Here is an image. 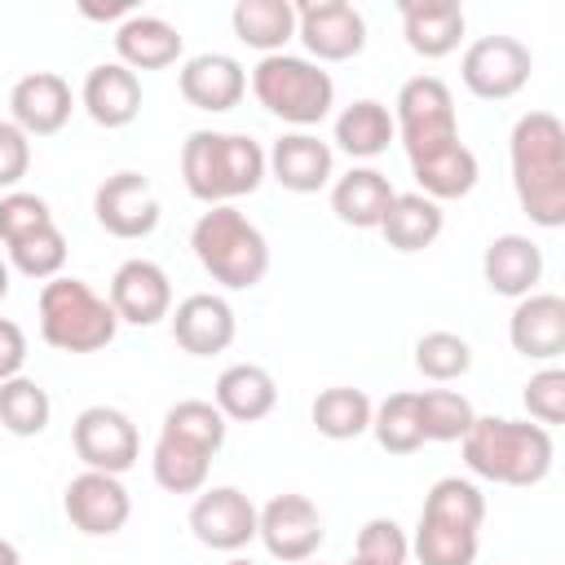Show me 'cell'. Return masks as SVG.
I'll return each mask as SVG.
<instances>
[{
    "label": "cell",
    "instance_id": "1",
    "mask_svg": "<svg viewBox=\"0 0 565 565\" xmlns=\"http://www.w3.org/2000/svg\"><path fill=\"white\" fill-rule=\"evenodd\" d=\"M512 190L539 230L565 225V124L552 110H525L508 137Z\"/></svg>",
    "mask_w": 565,
    "mask_h": 565
},
{
    "label": "cell",
    "instance_id": "2",
    "mask_svg": "<svg viewBox=\"0 0 565 565\" xmlns=\"http://www.w3.org/2000/svg\"><path fill=\"white\" fill-rule=\"evenodd\" d=\"M459 446L472 477L494 486H516V490L539 486L556 459L552 428L534 419H508V415H477Z\"/></svg>",
    "mask_w": 565,
    "mask_h": 565
},
{
    "label": "cell",
    "instance_id": "3",
    "mask_svg": "<svg viewBox=\"0 0 565 565\" xmlns=\"http://www.w3.org/2000/svg\"><path fill=\"white\" fill-rule=\"evenodd\" d=\"M481 521H486L481 486L468 477H441L424 494L411 552L419 556V565H477Z\"/></svg>",
    "mask_w": 565,
    "mask_h": 565
},
{
    "label": "cell",
    "instance_id": "4",
    "mask_svg": "<svg viewBox=\"0 0 565 565\" xmlns=\"http://www.w3.org/2000/svg\"><path fill=\"white\" fill-rule=\"evenodd\" d=\"M181 181L190 199L221 207L243 194H256L265 181V150L247 132L199 128L181 141Z\"/></svg>",
    "mask_w": 565,
    "mask_h": 565
},
{
    "label": "cell",
    "instance_id": "5",
    "mask_svg": "<svg viewBox=\"0 0 565 565\" xmlns=\"http://www.w3.org/2000/svg\"><path fill=\"white\" fill-rule=\"evenodd\" d=\"M194 260L225 291H252L269 274V243L256 221H247L234 203L207 207L190 230Z\"/></svg>",
    "mask_w": 565,
    "mask_h": 565
},
{
    "label": "cell",
    "instance_id": "6",
    "mask_svg": "<svg viewBox=\"0 0 565 565\" xmlns=\"http://www.w3.org/2000/svg\"><path fill=\"white\" fill-rule=\"evenodd\" d=\"M252 93L256 102L291 124L296 132H309L313 124H322L335 106V79L309 62V57H296V53H269L252 66Z\"/></svg>",
    "mask_w": 565,
    "mask_h": 565
},
{
    "label": "cell",
    "instance_id": "7",
    "mask_svg": "<svg viewBox=\"0 0 565 565\" xmlns=\"http://www.w3.org/2000/svg\"><path fill=\"white\" fill-rule=\"evenodd\" d=\"M119 318L106 296H97L84 278H49L40 287V335L62 353H97L115 340Z\"/></svg>",
    "mask_w": 565,
    "mask_h": 565
},
{
    "label": "cell",
    "instance_id": "8",
    "mask_svg": "<svg viewBox=\"0 0 565 565\" xmlns=\"http://www.w3.org/2000/svg\"><path fill=\"white\" fill-rule=\"evenodd\" d=\"M393 128H397V141H402V150H406L411 163L433 159L446 146L463 141L459 137V115H455L450 84L437 79V75L406 79L397 88V102H393Z\"/></svg>",
    "mask_w": 565,
    "mask_h": 565
},
{
    "label": "cell",
    "instance_id": "9",
    "mask_svg": "<svg viewBox=\"0 0 565 565\" xmlns=\"http://www.w3.org/2000/svg\"><path fill=\"white\" fill-rule=\"evenodd\" d=\"M530 71H534V53L516 35H481L463 49V62H459L463 88L481 102L516 97L530 84Z\"/></svg>",
    "mask_w": 565,
    "mask_h": 565
},
{
    "label": "cell",
    "instance_id": "10",
    "mask_svg": "<svg viewBox=\"0 0 565 565\" xmlns=\"http://www.w3.org/2000/svg\"><path fill=\"white\" fill-rule=\"evenodd\" d=\"M256 539L265 543V552L282 565H305L318 556V547L327 543V525L322 512L309 494H274L265 508H256Z\"/></svg>",
    "mask_w": 565,
    "mask_h": 565
},
{
    "label": "cell",
    "instance_id": "11",
    "mask_svg": "<svg viewBox=\"0 0 565 565\" xmlns=\"http://www.w3.org/2000/svg\"><path fill=\"white\" fill-rule=\"evenodd\" d=\"M71 446L79 455L84 468L93 472H110V477H124L137 455H141V437H137V424L119 411V406H84L71 424Z\"/></svg>",
    "mask_w": 565,
    "mask_h": 565
},
{
    "label": "cell",
    "instance_id": "12",
    "mask_svg": "<svg viewBox=\"0 0 565 565\" xmlns=\"http://www.w3.org/2000/svg\"><path fill=\"white\" fill-rule=\"evenodd\" d=\"M296 40L309 49V62H349L366 49V18L349 0H309L296 4Z\"/></svg>",
    "mask_w": 565,
    "mask_h": 565
},
{
    "label": "cell",
    "instance_id": "13",
    "mask_svg": "<svg viewBox=\"0 0 565 565\" xmlns=\"http://www.w3.org/2000/svg\"><path fill=\"white\" fill-rule=\"evenodd\" d=\"M62 512H66V521H71L79 534H88V539H110V534H119V530L128 525L132 499H128V490H124L119 477L84 468L79 477L66 481V490H62Z\"/></svg>",
    "mask_w": 565,
    "mask_h": 565
},
{
    "label": "cell",
    "instance_id": "14",
    "mask_svg": "<svg viewBox=\"0 0 565 565\" xmlns=\"http://www.w3.org/2000/svg\"><path fill=\"white\" fill-rule=\"evenodd\" d=\"M93 216H97V225H102L110 238H146V234H154L163 207H159L154 185H150L141 172L124 168V172H115V177H106V181L97 185V194H93Z\"/></svg>",
    "mask_w": 565,
    "mask_h": 565
},
{
    "label": "cell",
    "instance_id": "15",
    "mask_svg": "<svg viewBox=\"0 0 565 565\" xmlns=\"http://www.w3.org/2000/svg\"><path fill=\"white\" fill-rule=\"evenodd\" d=\"M190 534L212 552H243L256 539V503L238 486H203L190 503Z\"/></svg>",
    "mask_w": 565,
    "mask_h": 565
},
{
    "label": "cell",
    "instance_id": "16",
    "mask_svg": "<svg viewBox=\"0 0 565 565\" xmlns=\"http://www.w3.org/2000/svg\"><path fill=\"white\" fill-rule=\"evenodd\" d=\"M110 309L119 322L128 327H154L172 313V282L163 274V265L146 260V256H132L115 269L110 278V291H106Z\"/></svg>",
    "mask_w": 565,
    "mask_h": 565
},
{
    "label": "cell",
    "instance_id": "17",
    "mask_svg": "<svg viewBox=\"0 0 565 565\" xmlns=\"http://www.w3.org/2000/svg\"><path fill=\"white\" fill-rule=\"evenodd\" d=\"M265 177L291 194H318L335 177V150L313 132H282L265 150Z\"/></svg>",
    "mask_w": 565,
    "mask_h": 565
},
{
    "label": "cell",
    "instance_id": "18",
    "mask_svg": "<svg viewBox=\"0 0 565 565\" xmlns=\"http://www.w3.org/2000/svg\"><path fill=\"white\" fill-rule=\"evenodd\" d=\"M508 340L530 362H556L565 353V300L556 291H530L512 305Z\"/></svg>",
    "mask_w": 565,
    "mask_h": 565
},
{
    "label": "cell",
    "instance_id": "19",
    "mask_svg": "<svg viewBox=\"0 0 565 565\" xmlns=\"http://www.w3.org/2000/svg\"><path fill=\"white\" fill-rule=\"evenodd\" d=\"M75 110V93L57 71H31L9 93V115L26 137H53L66 128Z\"/></svg>",
    "mask_w": 565,
    "mask_h": 565
},
{
    "label": "cell",
    "instance_id": "20",
    "mask_svg": "<svg viewBox=\"0 0 565 565\" xmlns=\"http://www.w3.org/2000/svg\"><path fill=\"white\" fill-rule=\"evenodd\" d=\"M172 340L190 353V358H212V353H225L238 335V318L230 309L225 296H212V291H194L185 296L172 313Z\"/></svg>",
    "mask_w": 565,
    "mask_h": 565
},
{
    "label": "cell",
    "instance_id": "21",
    "mask_svg": "<svg viewBox=\"0 0 565 565\" xmlns=\"http://www.w3.org/2000/svg\"><path fill=\"white\" fill-rule=\"evenodd\" d=\"M177 88L181 97L194 106V110H207V115H225L243 102L247 93V71L238 57L230 53H199L181 66L177 75Z\"/></svg>",
    "mask_w": 565,
    "mask_h": 565
},
{
    "label": "cell",
    "instance_id": "22",
    "mask_svg": "<svg viewBox=\"0 0 565 565\" xmlns=\"http://www.w3.org/2000/svg\"><path fill=\"white\" fill-rule=\"evenodd\" d=\"M481 278L494 296L521 300L543 282V247L530 234H494L481 252Z\"/></svg>",
    "mask_w": 565,
    "mask_h": 565
},
{
    "label": "cell",
    "instance_id": "23",
    "mask_svg": "<svg viewBox=\"0 0 565 565\" xmlns=\"http://www.w3.org/2000/svg\"><path fill=\"white\" fill-rule=\"evenodd\" d=\"M402 13V35H406V49L437 62V57H450L468 31V18H463V4L455 0H402L397 4Z\"/></svg>",
    "mask_w": 565,
    "mask_h": 565
},
{
    "label": "cell",
    "instance_id": "24",
    "mask_svg": "<svg viewBox=\"0 0 565 565\" xmlns=\"http://www.w3.org/2000/svg\"><path fill=\"white\" fill-rule=\"evenodd\" d=\"M79 106L97 128H128L141 115V79L119 62H102L84 75Z\"/></svg>",
    "mask_w": 565,
    "mask_h": 565
},
{
    "label": "cell",
    "instance_id": "25",
    "mask_svg": "<svg viewBox=\"0 0 565 565\" xmlns=\"http://www.w3.org/2000/svg\"><path fill=\"white\" fill-rule=\"evenodd\" d=\"M185 40L181 31L168 22V18H154V13H132L115 26V62L128 66L132 75L137 71H163L181 57Z\"/></svg>",
    "mask_w": 565,
    "mask_h": 565
},
{
    "label": "cell",
    "instance_id": "26",
    "mask_svg": "<svg viewBox=\"0 0 565 565\" xmlns=\"http://www.w3.org/2000/svg\"><path fill=\"white\" fill-rule=\"evenodd\" d=\"M212 406L230 424H256L278 406V380L256 362H234V366H225L216 375Z\"/></svg>",
    "mask_w": 565,
    "mask_h": 565
},
{
    "label": "cell",
    "instance_id": "27",
    "mask_svg": "<svg viewBox=\"0 0 565 565\" xmlns=\"http://www.w3.org/2000/svg\"><path fill=\"white\" fill-rule=\"evenodd\" d=\"M393 181L380 172V168H366V163H353L344 177L331 181V212L353 225V230H380L388 203H393Z\"/></svg>",
    "mask_w": 565,
    "mask_h": 565
},
{
    "label": "cell",
    "instance_id": "28",
    "mask_svg": "<svg viewBox=\"0 0 565 565\" xmlns=\"http://www.w3.org/2000/svg\"><path fill=\"white\" fill-rule=\"evenodd\" d=\"M441 225H446L441 203L424 199L419 190H406V194H393V203L380 221V234L393 252H424L441 238Z\"/></svg>",
    "mask_w": 565,
    "mask_h": 565
},
{
    "label": "cell",
    "instance_id": "29",
    "mask_svg": "<svg viewBox=\"0 0 565 565\" xmlns=\"http://www.w3.org/2000/svg\"><path fill=\"white\" fill-rule=\"evenodd\" d=\"M397 141V128H393V110L375 97H358L349 102L340 115H335V146L349 154V159H375L384 154L388 146Z\"/></svg>",
    "mask_w": 565,
    "mask_h": 565
},
{
    "label": "cell",
    "instance_id": "30",
    "mask_svg": "<svg viewBox=\"0 0 565 565\" xmlns=\"http://www.w3.org/2000/svg\"><path fill=\"white\" fill-rule=\"evenodd\" d=\"M230 26L247 49L269 57V53H282V44L296 35V4L291 0H238L230 9Z\"/></svg>",
    "mask_w": 565,
    "mask_h": 565
},
{
    "label": "cell",
    "instance_id": "31",
    "mask_svg": "<svg viewBox=\"0 0 565 565\" xmlns=\"http://www.w3.org/2000/svg\"><path fill=\"white\" fill-rule=\"evenodd\" d=\"M411 177H415V190H419L424 199L446 203V199L472 194V185H477V177H481V163H477V154H472L463 141H455V146H446L441 154L411 163Z\"/></svg>",
    "mask_w": 565,
    "mask_h": 565
},
{
    "label": "cell",
    "instance_id": "32",
    "mask_svg": "<svg viewBox=\"0 0 565 565\" xmlns=\"http://www.w3.org/2000/svg\"><path fill=\"white\" fill-rule=\"evenodd\" d=\"M371 411H375V402H371L362 388H353V384H331V388H322V393L313 397L309 419H313V428H318L327 441H353V437L371 433Z\"/></svg>",
    "mask_w": 565,
    "mask_h": 565
},
{
    "label": "cell",
    "instance_id": "33",
    "mask_svg": "<svg viewBox=\"0 0 565 565\" xmlns=\"http://www.w3.org/2000/svg\"><path fill=\"white\" fill-rule=\"evenodd\" d=\"M225 428H230V419H225L212 402L185 397V402L168 406V415H163V424H159V437H172V441H181V446L203 450V455L216 459V450L225 446Z\"/></svg>",
    "mask_w": 565,
    "mask_h": 565
},
{
    "label": "cell",
    "instance_id": "34",
    "mask_svg": "<svg viewBox=\"0 0 565 565\" xmlns=\"http://www.w3.org/2000/svg\"><path fill=\"white\" fill-rule=\"evenodd\" d=\"M150 472H154V486L168 490V494H199V490L207 486L212 455L190 450V446H181V441H172V437H154Z\"/></svg>",
    "mask_w": 565,
    "mask_h": 565
},
{
    "label": "cell",
    "instance_id": "35",
    "mask_svg": "<svg viewBox=\"0 0 565 565\" xmlns=\"http://www.w3.org/2000/svg\"><path fill=\"white\" fill-rule=\"evenodd\" d=\"M49 419H53V402L40 380L13 375L0 384V424L13 437H40L49 428Z\"/></svg>",
    "mask_w": 565,
    "mask_h": 565
},
{
    "label": "cell",
    "instance_id": "36",
    "mask_svg": "<svg viewBox=\"0 0 565 565\" xmlns=\"http://www.w3.org/2000/svg\"><path fill=\"white\" fill-rule=\"evenodd\" d=\"M415 406H419L424 441H463L472 419H477L472 402L463 393H455V388H419Z\"/></svg>",
    "mask_w": 565,
    "mask_h": 565
},
{
    "label": "cell",
    "instance_id": "37",
    "mask_svg": "<svg viewBox=\"0 0 565 565\" xmlns=\"http://www.w3.org/2000/svg\"><path fill=\"white\" fill-rule=\"evenodd\" d=\"M371 433H375L380 450H388V455H415V450L424 446L415 393H388V397L371 411Z\"/></svg>",
    "mask_w": 565,
    "mask_h": 565
},
{
    "label": "cell",
    "instance_id": "38",
    "mask_svg": "<svg viewBox=\"0 0 565 565\" xmlns=\"http://www.w3.org/2000/svg\"><path fill=\"white\" fill-rule=\"evenodd\" d=\"M4 252H9V265H13L22 278L49 282V278H57L62 265H66V234H62L57 221H53V225H40V230L22 234V238L9 243Z\"/></svg>",
    "mask_w": 565,
    "mask_h": 565
},
{
    "label": "cell",
    "instance_id": "39",
    "mask_svg": "<svg viewBox=\"0 0 565 565\" xmlns=\"http://www.w3.org/2000/svg\"><path fill=\"white\" fill-rule=\"evenodd\" d=\"M415 371L433 384L463 380L472 371V344L455 331H424L415 340Z\"/></svg>",
    "mask_w": 565,
    "mask_h": 565
},
{
    "label": "cell",
    "instance_id": "40",
    "mask_svg": "<svg viewBox=\"0 0 565 565\" xmlns=\"http://www.w3.org/2000/svg\"><path fill=\"white\" fill-rule=\"evenodd\" d=\"M353 556L366 561V565H406L411 539H406V530H402L393 516H371V521L358 530Z\"/></svg>",
    "mask_w": 565,
    "mask_h": 565
},
{
    "label": "cell",
    "instance_id": "41",
    "mask_svg": "<svg viewBox=\"0 0 565 565\" xmlns=\"http://www.w3.org/2000/svg\"><path fill=\"white\" fill-rule=\"evenodd\" d=\"M521 402H525V411H530L534 424L556 428L565 419V371L561 366L534 371L530 384H525V393H521Z\"/></svg>",
    "mask_w": 565,
    "mask_h": 565
},
{
    "label": "cell",
    "instance_id": "42",
    "mask_svg": "<svg viewBox=\"0 0 565 565\" xmlns=\"http://www.w3.org/2000/svg\"><path fill=\"white\" fill-rule=\"evenodd\" d=\"M40 225H53V212H49V203H44L40 194H31V190H9V194H0V243H4V247L18 243L22 234L40 230Z\"/></svg>",
    "mask_w": 565,
    "mask_h": 565
},
{
    "label": "cell",
    "instance_id": "43",
    "mask_svg": "<svg viewBox=\"0 0 565 565\" xmlns=\"http://www.w3.org/2000/svg\"><path fill=\"white\" fill-rule=\"evenodd\" d=\"M26 168H31V137L13 119H0V194L18 190Z\"/></svg>",
    "mask_w": 565,
    "mask_h": 565
},
{
    "label": "cell",
    "instance_id": "44",
    "mask_svg": "<svg viewBox=\"0 0 565 565\" xmlns=\"http://www.w3.org/2000/svg\"><path fill=\"white\" fill-rule=\"evenodd\" d=\"M26 366V331L13 318H0V384L22 375Z\"/></svg>",
    "mask_w": 565,
    "mask_h": 565
},
{
    "label": "cell",
    "instance_id": "45",
    "mask_svg": "<svg viewBox=\"0 0 565 565\" xmlns=\"http://www.w3.org/2000/svg\"><path fill=\"white\" fill-rule=\"evenodd\" d=\"M79 13H84V18H97V22H110V18L124 22V18H132L137 9H132L128 0H119V4H79Z\"/></svg>",
    "mask_w": 565,
    "mask_h": 565
},
{
    "label": "cell",
    "instance_id": "46",
    "mask_svg": "<svg viewBox=\"0 0 565 565\" xmlns=\"http://www.w3.org/2000/svg\"><path fill=\"white\" fill-rule=\"evenodd\" d=\"M0 565H22V552L9 539H0Z\"/></svg>",
    "mask_w": 565,
    "mask_h": 565
},
{
    "label": "cell",
    "instance_id": "47",
    "mask_svg": "<svg viewBox=\"0 0 565 565\" xmlns=\"http://www.w3.org/2000/svg\"><path fill=\"white\" fill-rule=\"evenodd\" d=\"M9 287H13V282H9V260H4V256H0V300H4V296H9Z\"/></svg>",
    "mask_w": 565,
    "mask_h": 565
},
{
    "label": "cell",
    "instance_id": "48",
    "mask_svg": "<svg viewBox=\"0 0 565 565\" xmlns=\"http://www.w3.org/2000/svg\"><path fill=\"white\" fill-rule=\"evenodd\" d=\"M225 565H256V561H247V556H230Z\"/></svg>",
    "mask_w": 565,
    "mask_h": 565
}]
</instances>
